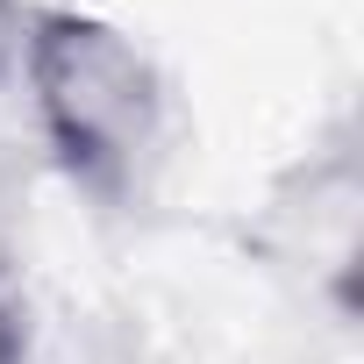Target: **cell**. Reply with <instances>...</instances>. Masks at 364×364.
Returning <instances> with one entry per match:
<instances>
[{"label": "cell", "mask_w": 364, "mask_h": 364, "mask_svg": "<svg viewBox=\"0 0 364 364\" xmlns=\"http://www.w3.org/2000/svg\"><path fill=\"white\" fill-rule=\"evenodd\" d=\"M15 58L29 79L36 136L72 193L93 208L143 200L164 157V79L150 50L86 8H29Z\"/></svg>", "instance_id": "1"}, {"label": "cell", "mask_w": 364, "mask_h": 364, "mask_svg": "<svg viewBox=\"0 0 364 364\" xmlns=\"http://www.w3.org/2000/svg\"><path fill=\"white\" fill-rule=\"evenodd\" d=\"M29 343H36V321H29V286H22V264L0 243V364H29Z\"/></svg>", "instance_id": "2"}]
</instances>
